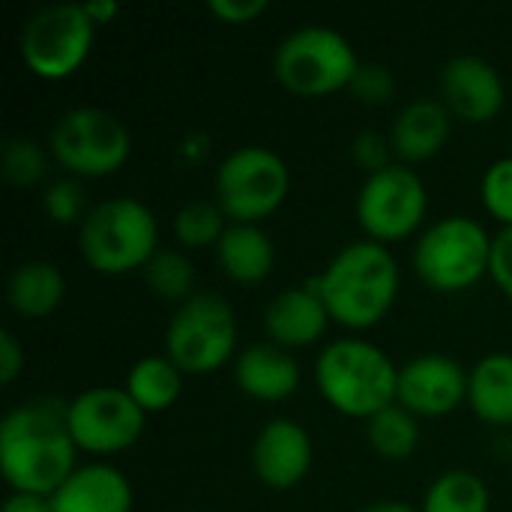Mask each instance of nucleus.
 I'll list each match as a JSON object with an SVG mask.
<instances>
[{
  "mask_svg": "<svg viewBox=\"0 0 512 512\" xmlns=\"http://www.w3.org/2000/svg\"><path fill=\"white\" fill-rule=\"evenodd\" d=\"M78 468L66 402L27 399L0 423V471L12 492L51 498Z\"/></svg>",
  "mask_w": 512,
  "mask_h": 512,
  "instance_id": "1",
  "label": "nucleus"
},
{
  "mask_svg": "<svg viewBox=\"0 0 512 512\" xmlns=\"http://www.w3.org/2000/svg\"><path fill=\"white\" fill-rule=\"evenodd\" d=\"M306 282L324 300L339 327L360 333L378 327L390 315L399 297L402 273L390 246L354 240L342 246L315 279Z\"/></svg>",
  "mask_w": 512,
  "mask_h": 512,
  "instance_id": "2",
  "label": "nucleus"
},
{
  "mask_svg": "<svg viewBox=\"0 0 512 512\" xmlns=\"http://www.w3.org/2000/svg\"><path fill=\"white\" fill-rule=\"evenodd\" d=\"M315 384L321 399L342 417L372 420L396 405L399 366L384 348L366 339H336L315 360Z\"/></svg>",
  "mask_w": 512,
  "mask_h": 512,
  "instance_id": "3",
  "label": "nucleus"
},
{
  "mask_svg": "<svg viewBox=\"0 0 512 512\" xmlns=\"http://www.w3.org/2000/svg\"><path fill=\"white\" fill-rule=\"evenodd\" d=\"M78 252L102 276L144 270L159 252V222L138 198H105L78 225Z\"/></svg>",
  "mask_w": 512,
  "mask_h": 512,
  "instance_id": "4",
  "label": "nucleus"
},
{
  "mask_svg": "<svg viewBox=\"0 0 512 512\" xmlns=\"http://www.w3.org/2000/svg\"><path fill=\"white\" fill-rule=\"evenodd\" d=\"M492 240L495 234L474 216H441L414 243V273L438 294H465L489 276Z\"/></svg>",
  "mask_w": 512,
  "mask_h": 512,
  "instance_id": "5",
  "label": "nucleus"
},
{
  "mask_svg": "<svg viewBox=\"0 0 512 512\" xmlns=\"http://www.w3.org/2000/svg\"><path fill=\"white\" fill-rule=\"evenodd\" d=\"M363 60L348 36L327 24H306L279 39L273 51L276 81L300 99H324L348 90Z\"/></svg>",
  "mask_w": 512,
  "mask_h": 512,
  "instance_id": "6",
  "label": "nucleus"
},
{
  "mask_svg": "<svg viewBox=\"0 0 512 512\" xmlns=\"http://www.w3.org/2000/svg\"><path fill=\"white\" fill-rule=\"evenodd\" d=\"M213 189V201L222 207L228 222L261 225L288 201L291 168L276 150L264 144H243L219 162Z\"/></svg>",
  "mask_w": 512,
  "mask_h": 512,
  "instance_id": "7",
  "label": "nucleus"
},
{
  "mask_svg": "<svg viewBox=\"0 0 512 512\" xmlns=\"http://www.w3.org/2000/svg\"><path fill=\"white\" fill-rule=\"evenodd\" d=\"M240 327L231 303L219 294H192L165 327V354L183 375H210L237 360Z\"/></svg>",
  "mask_w": 512,
  "mask_h": 512,
  "instance_id": "8",
  "label": "nucleus"
},
{
  "mask_svg": "<svg viewBox=\"0 0 512 512\" xmlns=\"http://www.w3.org/2000/svg\"><path fill=\"white\" fill-rule=\"evenodd\" d=\"M48 153L69 177L99 180L126 165L132 153V135L117 114L81 105L54 120L48 132Z\"/></svg>",
  "mask_w": 512,
  "mask_h": 512,
  "instance_id": "9",
  "label": "nucleus"
},
{
  "mask_svg": "<svg viewBox=\"0 0 512 512\" xmlns=\"http://www.w3.org/2000/svg\"><path fill=\"white\" fill-rule=\"evenodd\" d=\"M93 39L96 24L84 3H51L21 24L18 54L36 78L66 81L87 63Z\"/></svg>",
  "mask_w": 512,
  "mask_h": 512,
  "instance_id": "10",
  "label": "nucleus"
},
{
  "mask_svg": "<svg viewBox=\"0 0 512 512\" xmlns=\"http://www.w3.org/2000/svg\"><path fill=\"white\" fill-rule=\"evenodd\" d=\"M354 213L366 240L393 246L423 228L429 213V189L411 165L393 162L363 180Z\"/></svg>",
  "mask_w": 512,
  "mask_h": 512,
  "instance_id": "11",
  "label": "nucleus"
},
{
  "mask_svg": "<svg viewBox=\"0 0 512 512\" xmlns=\"http://www.w3.org/2000/svg\"><path fill=\"white\" fill-rule=\"evenodd\" d=\"M66 420L78 453L117 456L144 435L147 414L132 402L126 387H90L66 402Z\"/></svg>",
  "mask_w": 512,
  "mask_h": 512,
  "instance_id": "12",
  "label": "nucleus"
},
{
  "mask_svg": "<svg viewBox=\"0 0 512 512\" xmlns=\"http://www.w3.org/2000/svg\"><path fill=\"white\" fill-rule=\"evenodd\" d=\"M396 405L417 420H441L468 405V372L450 354H417L399 366Z\"/></svg>",
  "mask_w": 512,
  "mask_h": 512,
  "instance_id": "13",
  "label": "nucleus"
},
{
  "mask_svg": "<svg viewBox=\"0 0 512 512\" xmlns=\"http://www.w3.org/2000/svg\"><path fill=\"white\" fill-rule=\"evenodd\" d=\"M441 102L453 114V120L468 126L492 123L507 105V87L501 72L477 57L459 54L450 57L441 69Z\"/></svg>",
  "mask_w": 512,
  "mask_h": 512,
  "instance_id": "14",
  "label": "nucleus"
},
{
  "mask_svg": "<svg viewBox=\"0 0 512 512\" xmlns=\"http://www.w3.org/2000/svg\"><path fill=\"white\" fill-rule=\"evenodd\" d=\"M315 447L303 423L291 417L267 420L252 441V471L273 492L297 489L312 471Z\"/></svg>",
  "mask_w": 512,
  "mask_h": 512,
  "instance_id": "15",
  "label": "nucleus"
},
{
  "mask_svg": "<svg viewBox=\"0 0 512 512\" xmlns=\"http://www.w3.org/2000/svg\"><path fill=\"white\" fill-rule=\"evenodd\" d=\"M330 324L333 318L309 282L279 291L264 309V330L270 342L285 351L315 345L327 333Z\"/></svg>",
  "mask_w": 512,
  "mask_h": 512,
  "instance_id": "16",
  "label": "nucleus"
},
{
  "mask_svg": "<svg viewBox=\"0 0 512 512\" xmlns=\"http://www.w3.org/2000/svg\"><path fill=\"white\" fill-rule=\"evenodd\" d=\"M450 135L453 114L447 111V105L441 99L420 96L399 108L390 129V144L402 165H420L435 159L447 147Z\"/></svg>",
  "mask_w": 512,
  "mask_h": 512,
  "instance_id": "17",
  "label": "nucleus"
},
{
  "mask_svg": "<svg viewBox=\"0 0 512 512\" xmlns=\"http://www.w3.org/2000/svg\"><path fill=\"white\" fill-rule=\"evenodd\" d=\"M48 501L54 512H132L135 492L120 468L108 462H90L78 465Z\"/></svg>",
  "mask_w": 512,
  "mask_h": 512,
  "instance_id": "18",
  "label": "nucleus"
},
{
  "mask_svg": "<svg viewBox=\"0 0 512 512\" xmlns=\"http://www.w3.org/2000/svg\"><path fill=\"white\" fill-rule=\"evenodd\" d=\"M231 366L240 393L255 402H285L300 390L303 381L300 363L291 357V351L273 342H255L243 348Z\"/></svg>",
  "mask_w": 512,
  "mask_h": 512,
  "instance_id": "19",
  "label": "nucleus"
},
{
  "mask_svg": "<svg viewBox=\"0 0 512 512\" xmlns=\"http://www.w3.org/2000/svg\"><path fill=\"white\" fill-rule=\"evenodd\" d=\"M66 297V279L57 264L30 258L12 267L6 279V303L21 321L51 318Z\"/></svg>",
  "mask_w": 512,
  "mask_h": 512,
  "instance_id": "20",
  "label": "nucleus"
},
{
  "mask_svg": "<svg viewBox=\"0 0 512 512\" xmlns=\"http://www.w3.org/2000/svg\"><path fill=\"white\" fill-rule=\"evenodd\" d=\"M216 261L234 285L252 288L270 279L276 267V249L261 225L231 222L216 246Z\"/></svg>",
  "mask_w": 512,
  "mask_h": 512,
  "instance_id": "21",
  "label": "nucleus"
},
{
  "mask_svg": "<svg viewBox=\"0 0 512 512\" xmlns=\"http://www.w3.org/2000/svg\"><path fill=\"white\" fill-rule=\"evenodd\" d=\"M468 408L495 429L512 426V354L492 351L468 372Z\"/></svg>",
  "mask_w": 512,
  "mask_h": 512,
  "instance_id": "22",
  "label": "nucleus"
},
{
  "mask_svg": "<svg viewBox=\"0 0 512 512\" xmlns=\"http://www.w3.org/2000/svg\"><path fill=\"white\" fill-rule=\"evenodd\" d=\"M126 393L144 414H162L177 405L183 393V372L174 360H168V354H147L132 363Z\"/></svg>",
  "mask_w": 512,
  "mask_h": 512,
  "instance_id": "23",
  "label": "nucleus"
},
{
  "mask_svg": "<svg viewBox=\"0 0 512 512\" xmlns=\"http://www.w3.org/2000/svg\"><path fill=\"white\" fill-rule=\"evenodd\" d=\"M420 512H492V492L480 474L450 468L429 483Z\"/></svg>",
  "mask_w": 512,
  "mask_h": 512,
  "instance_id": "24",
  "label": "nucleus"
},
{
  "mask_svg": "<svg viewBox=\"0 0 512 512\" xmlns=\"http://www.w3.org/2000/svg\"><path fill=\"white\" fill-rule=\"evenodd\" d=\"M366 441L384 462H408L420 447V420L402 405H390L366 420Z\"/></svg>",
  "mask_w": 512,
  "mask_h": 512,
  "instance_id": "25",
  "label": "nucleus"
},
{
  "mask_svg": "<svg viewBox=\"0 0 512 512\" xmlns=\"http://www.w3.org/2000/svg\"><path fill=\"white\" fill-rule=\"evenodd\" d=\"M144 282L153 297L168 303H186L195 291V267L177 249H159L144 267Z\"/></svg>",
  "mask_w": 512,
  "mask_h": 512,
  "instance_id": "26",
  "label": "nucleus"
},
{
  "mask_svg": "<svg viewBox=\"0 0 512 512\" xmlns=\"http://www.w3.org/2000/svg\"><path fill=\"white\" fill-rule=\"evenodd\" d=\"M228 216L216 201H189L174 216V237L183 249H210L219 246Z\"/></svg>",
  "mask_w": 512,
  "mask_h": 512,
  "instance_id": "27",
  "label": "nucleus"
},
{
  "mask_svg": "<svg viewBox=\"0 0 512 512\" xmlns=\"http://www.w3.org/2000/svg\"><path fill=\"white\" fill-rule=\"evenodd\" d=\"M51 153L36 138H9L3 144V177L12 186H36L48 177Z\"/></svg>",
  "mask_w": 512,
  "mask_h": 512,
  "instance_id": "28",
  "label": "nucleus"
},
{
  "mask_svg": "<svg viewBox=\"0 0 512 512\" xmlns=\"http://www.w3.org/2000/svg\"><path fill=\"white\" fill-rule=\"evenodd\" d=\"M480 198L486 213L501 222V228H512V156L495 159L480 180Z\"/></svg>",
  "mask_w": 512,
  "mask_h": 512,
  "instance_id": "29",
  "label": "nucleus"
},
{
  "mask_svg": "<svg viewBox=\"0 0 512 512\" xmlns=\"http://www.w3.org/2000/svg\"><path fill=\"white\" fill-rule=\"evenodd\" d=\"M42 210L54 225H81L90 213L84 204V189L75 177H63L45 186L42 192Z\"/></svg>",
  "mask_w": 512,
  "mask_h": 512,
  "instance_id": "30",
  "label": "nucleus"
},
{
  "mask_svg": "<svg viewBox=\"0 0 512 512\" xmlns=\"http://www.w3.org/2000/svg\"><path fill=\"white\" fill-rule=\"evenodd\" d=\"M348 93L360 99L363 105H387L396 96V75L384 63H363Z\"/></svg>",
  "mask_w": 512,
  "mask_h": 512,
  "instance_id": "31",
  "label": "nucleus"
},
{
  "mask_svg": "<svg viewBox=\"0 0 512 512\" xmlns=\"http://www.w3.org/2000/svg\"><path fill=\"white\" fill-rule=\"evenodd\" d=\"M390 156H396V153H393V144H390V138H384L381 132H360V135H354V141H351V159H354L357 168L366 171V177H369V174H378V171H384V168H390V165H393Z\"/></svg>",
  "mask_w": 512,
  "mask_h": 512,
  "instance_id": "32",
  "label": "nucleus"
},
{
  "mask_svg": "<svg viewBox=\"0 0 512 512\" xmlns=\"http://www.w3.org/2000/svg\"><path fill=\"white\" fill-rule=\"evenodd\" d=\"M489 279L512 303V228H501L492 240V264Z\"/></svg>",
  "mask_w": 512,
  "mask_h": 512,
  "instance_id": "33",
  "label": "nucleus"
},
{
  "mask_svg": "<svg viewBox=\"0 0 512 512\" xmlns=\"http://www.w3.org/2000/svg\"><path fill=\"white\" fill-rule=\"evenodd\" d=\"M207 12L222 24H252L267 12V0H210Z\"/></svg>",
  "mask_w": 512,
  "mask_h": 512,
  "instance_id": "34",
  "label": "nucleus"
},
{
  "mask_svg": "<svg viewBox=\"0 0 512 512\" xmlns=\"http://www.w3.org/2000/svg\"><path fill=\"white\" fill-rule=\"evenodd\" d=\"M24 345L18 342L15 333L3 330L0 333V384L9 387L18 381V375L24 372Z\"/></svg>",
  "mask_w": 512,
  "mask_h": 512,
  "instance_id": "35",
  "label": "nucleus"
},
{
  "mask_svg": "<svg viewBox=\"0 0 512 512\" xmlns=\"http://www.w3.org/2000/svg\"><path fill=\"white\" fill-rule=\"evenodd\" d=\"M210 153H213V138L201 129H192L177 141V156L186 165H201L210 159Z\"/></svg>",
  "mask_w": 512,
  "mask_h": 512,
  "instance_id": "36",
  "label": "nucleus"
},
{
  "mask_svg": "<svg viewBox=\"0 0 512 512\" xmlns=\"http://www.w3.org/2000/svg\"><path fill=\"white\" fill-rule=\"evenodd\" d=\"M0 512H54L48 498H39V495H18L12 492L6 501H3V510Z\"/></svg>",
  "mask_w": 512,
  "mask_h": 512,
  "instance_id": "37",
  "label": "nucleus"
},
{
  "mask_svg": "<svg viewBox=\"0 0 512 512\" xmlns=\"http://www.w3.org/2000/svg\"><path fill=\"white\" fill-rule=\"evenodd\" d=\"M84 12L90 15V21H93L96 27H102V24H108V21L117 18L120 6H117L114 0H90V3H84Z\"/></svg>",
  "mask_w": 512,
  "mask_h": 512,
  "instance_id": "38",
  "label": "nucleus"
},
{
  "mask_svg": "<svg viewBox=\"0 0 512 512\" xmlns=\"http://www.w3.org/2000/svg\"><path fill=\"white\" fill-rule=\"evenodd\" d=\"M354 512H420V507H411V504H405V501L387 498V501H369V504L357 507Z\"/></svg>",
  "mask_w": 512,
  "mask_h": 512,
  "instance_id": "39",
  "label": "nucleus"
}]
</instances>
